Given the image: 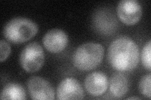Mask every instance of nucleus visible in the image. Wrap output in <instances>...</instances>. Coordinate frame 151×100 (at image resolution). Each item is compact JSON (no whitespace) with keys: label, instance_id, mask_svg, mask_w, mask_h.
<instances>
[{"label":"nucleus","instance_id":"6","mask_svg":"<svg viewBox=\"0 0 151 100\" xmlns=\"http://www.w3.org/2000/svg\"><path fill=\"white\" fill-rule=\"evenodd\" d=\"M28 91L32 99L52 100L55 91L50 83L39 77H32L27 83Z\"/></svg>","mask_w":151,"mask_h":100},{"label":"nucleus","instance_id":"7","mask_svg":"<svg viewBox=\"0 0 151 100\" xmlns=\"http://www.w3.org/2000/svg\"><path fill=\"white\" fill-rule=\"evenodd\" d=\"M58 99H82L84 91L81 84L74 78H66L61 82L57 88Z\"/></svg>","mask_w":151,"mask_h":100},{"label":"nucleus","instance_id":"2","mask_svg":"<svg viewBox=\"0 0 151 100\" xmlns=\"http://www.w3.org/2000/svg\"><path fill=\"white\" fill-rule=\"evenodd\" d=\"M103 46L97 43L88 42L80 45L73 56L74 66L81 71H89L96 68L103 59Z\"/></svg>","mask_w":151,"mask_h":100},{"label":"nucleus","instance_id":"1","mask_svg":"<svg viewBox=\"0 0 151 100\" xmlns=\"http://www.w3.org/2000/svg\"><path fill=\"white\" fill-rule=\"evenodd\" d=\"M108 60L112 67L125 72L135 69L139 61V50L136 43L128 37H120L110 45Z\"/></svg>","mask_w":151,"mask_h":100},{"label":"nucleus","instance_id":"15","mask_svg":"<svg viewBox=\"0 0 151 100\" xmlns=\"http://www.w3.org/2000/svg\"><path fill=\"white\" fill-rule=\"evenodd\" d=\"M128 99H140V98L137 97H130V98H129Z\"/></svg>","mask_w":151,"mask_h":100},{"label":"nucleus","instance_id":"14","mask_svg":"<svg viewBox=\"0 0 151 100\" xmlns=\"http://www.w3.org/2000/svg\"><path fill=\"white\" fill-rule=\"evenodd\" d=\"M11 53V47L3 40L0 41V61H5Z\"/></svg>","mask_w":151,"mask_h":100},{"label":"nucleus","instance_id":"11","mask_svg":"<svg viewBox=\"0 0 151 100\" xmlns=\"http://www.w3.org/2000/svg\"><path fill=\"white\" fill-rule=\"evenodd\" d=\"M26 93L20 84L9 83L4 86L1 93V99H25Z\"/></svg>","mask_w":151,"mask_h":100},{"label":"nucleus","instance_id":"12","mask_svg":"<svg viewBox=\"0 0 151 100\" xmlns=\"http://www.w3.org/2000/svg\"><path fill=\"white\" fill-rule=\"evenodd\" d=\"M141 60L144 68L150 71L151 67V43L150 40L143 48L141 54Z\"/></svg>","mask_w":151,"mask_h":100},{"label":"nucleus","instance_id":"13","mask_svg":"<svg viewBox=\"0 0 151 100\" xmlns=\"http://www.w3.org/2000/svg\"><path fill=\"white\" fill-rule=\"evenodd\" d=\"M151 74L149 73L147 75H145L142 78L139 83V90L140 93L146 97L150 99V80Z\"/></svg>","mask_w":151,"mask_h":100},{"label":"nucleus","instance_id":"3","mask_svg":"<svg viewBox=\"0 0 151 100\" xmlns=\"http://www.w3.org/2000/svg\"><path fill=\"white\" fill-rule=\"evenodd\" d=\"M38 30V26L34 21L27 18L16 17L6 24L3 35L9 41L18 44L32 38Z\"/></svg>","mask_w":151,"mask_h":100},{"label":"nucleus","instance_id":"4","mask_svg":"<svg viewBox=\"0 0 151 100\" xmlns=\"http://www.w3.org/2000/svg\"><path fill=\"white\" fill-rule=\"evenodd\" d=\"M20 63L23 70L28 73L39 71L44 63V53L37 42L28 44L23 49L20 56Z\"/></svg>","mask_w":151,"mask_h":100},{"label":"nucleus","instance_id":"5","mask_svg":"<svg viewBox=\"0 0 151 100\" xmlns=\"http://www.w3.org/2000/svg\"><path fill=\"white\" fill-rule=\"evenodd\" d=\"M142 6L135 0H122L117 6V15L126 25H132L137 23L142 16Z\"/></svg>","mask_w":151,"mask_h":100},{"label":"nucleus","instance_id":"8","mask_svg":"<svg viewBox=\"0 0 151 100\" xmlns=\"http://www.w3.org/2000/svg\"><path fill=\"white\" fill-rule=\"evenodd\" d=\"M42 41L47 51L57 53L62 51L67 46L68 36L63 30L55 28L47 31Z\"/></svg>","mask_w":151,"mask_h":100},{"label":"nucleus","instance_id":"10","mask_svg":"<svg viewBox=\"0 0 151 100\" xmlns=\"http://www.w3.org/2000/svg\"><path fill=\"white\" fill-rule=\"evenodd\" d=\"M110 89L113 96L116 98L122 97L128 91V80L121 73L113 74L110 80Z\"/></svg>","mask_w":151,"mask_h":100},{"label":"nucleus","instance_id":"9","mask_svg":"<svg viewBox=\"0 0 151 100\" xmlns=\"http://www.w3.org/2000/svg\"><path fill=\"white\" fill-rule=\"evenodd\" d=\"M84 86L89 94L93 96H100L108 88L107 76L101 71H94L85 78Z\"/></svg>","mask_w":151,"mask_h":100}]
</instances>
